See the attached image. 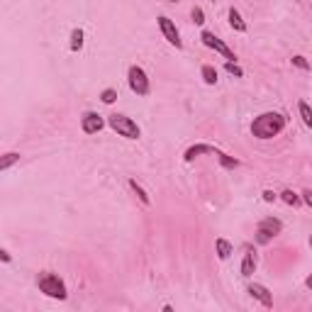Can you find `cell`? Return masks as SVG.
Instances as JSON below:
<instances>
[{
    "label": "cell",
    "mask_w": 312,
    "mask_h": 312,
    "mask_svg": "<svg viewBox=\"0 0 312 312\" xmlns=\"http://www.w3.org/2000/svg\"><path fill=\"white\" fill-rule=\"evenodd\" d=\"M217 156H220V164L225 166V169H237L239 166V161L237 159H229L227 154H222V151H217Z\"/></svg>",
    "instance_id": "obj_20"
},
{
    "label": "cell",
    "mask_w": 312,
    "mask_h": 312,
    "mask_svg": "<svg viewBox=\"0 0 312 312\" xmlns=\"http://www.w3.org/2000/svg\"><path fill=\"white\" fill-rule=\"evenodd\" d=\"M100 100H103L105 105H113V103L117 100V90H115V88H105V90L100 93Z\"/></svg>",
    "instance_id": "obj_19"
},
{
    "label": "cell",
    "mask_w": 312,
    "mask_h": 312,
    "mask_svg": "<svg viewBox=\"0 0 312 312\" xmlns=\"http://www.w3.org/2000/svg\"><path fill=\"white\" fill-rule=\"evenodd\" d=\"M20 161V154L17 151H10V154H2L0 156V171H5V169H10V166H15Z\"/></svg>",
    "instance_id": "obj_13"
},
{
    "label": "cell",
    "mask_w": 312,
    "mask_h": 312,
    "mask_svg": "<svg viewBox=\"0 0 312 312\" xmlns=\"http://www.w3.org/2000/svg\"><path fill=\"white\" fill-rule=\"evenodd\" d=\"M39 290L49 298H57V300H66V285L57 273H42L39 281H37Z\"/></svg>",
    "instance_id": "obj_2"
},
{
    "label": "cell",
    "mask_w": 312,
    "mask_h": 312,
    "mask_svg": "<svg viewBox=\"0 0 312 312\" xmlns=\"http://www.w3.org/2000/svg\"><path fill=\"white\" fill-rule=\"evenodd\" d=\"M285 122H288V117L283 113H263L251 122V132L258 139H271L285 127Z\"/></svg>",
    "instance_id": "obj_1"
},
{
    "label": "cell",
    "mask_w": 312,
    "mask_h": 312,
    "mask_svg": "<svg viewBox=\"0 0 312 312\" xmlns=\"http://www.w3.org/2000/svg\"><path fill=\"white\" fill-rule=\"evenodd\" d=\"M108 125L113 127L120 137H127V139H139V127L132 117H125V115H110L108 117Z\"/></svg>",
    "instance_id": "obj_3"
},
{
    "label": "cell",
    "mask_w": 312,
    "mask_h": 312,
    "mask_svg": "<svg viewBox=\"0 0 312 312\" xmlns=\"http://www.w3.org/2000/svg\"><path fill=\"white\" fill-rule=\"evenodd\" d=\"M303 200H305L308 205H312V193L310 190H303Z\"/></svg>",
    "instance_id": "obj_27"
},
{
    "label": "cell",
    "mask_w": 312,
    "mask_h": 312,
    "mask_svg": "<svg viewBox=\"0 0 312 312\" xmlns=\"http://www.w3.org/2000/svg\"><path fill=\"white\" fill-rule=\"evenodd\" d=\"M200 154H217V149L215 146H210V144H195V146H190L186 151V161H193L195 156H200Z\"/></svg>",
    "instance_id": "obj_10"
},
{
    "label": "cell",
    "mask_w": 312,
    "mask_h": 312,
    "mask_svg": "<svg viewBox=\"0 0 312 312\" xmlns=\"http://www.w3.org/2000/svg\"><path fill=\"white\" fill-rule=\"evenodd\" d=\"M276 198H278V195H276L273 190H263V200H266V202H273Z\"/></svg>",
    "instance_id": "obj_25"
},
{
    "label": "cell",
    "mask_w": 312,
    "mask_h": 312,
    "mask_svg": "<svg viewBox=\"0 0 312 312\" xmlns=\"http://www.w3.org/2000/svg\"><path fill=\"white\" fill-rule=\"evenodd\" d=\"M293 63L298 66V68H303V71H310V63L305 57H293Z\"/></svg>",
    "instance_id": "obj_23"
},
{
    "label": "cell",
    "mask_w": 312,
    "mask_h": 312,
    "mask_svg": "<svg viewBox=\"0 0 312 312\" xmlns=\"http://www.w3.org/2000/svg\"><path fill=\"white\" fill-rule=\"evenodd\" d=\"M281 198H283V202H288V205H300V198H298V193H293V190H283Z\"/></svg>",
    "instance_id": "obj_21"
},
{
    "label": "cell",
    "mask_w": 312,
    "mask_h": 312,
    "mask_svg": "<svg viewBox=\"0 0 312 312\" xmlns=\"http://www.w3.org/2000/svg\"><path fill=\"white\" fill-rule=\"evenodd\" d=\"M159 27H161V32H164V37H166V42H169V44H173L176 49H181V47H183V42H181V34H178L176 25H173L166 15H161V17H159Z\"/></svg>",
    "instance_id": "obj_7"
},
{
    "label": "cell",
    "mask_w": 312,
    "mask_h": 312,
    "mask_svg": "<svg viewBox=\"0 0 312 312\" xmlns=\"http://www.w3.org/2000/svg\"><path fill=\"white\" fill-rule=\"evenodd\" d=\"M254 268H256V254L249 251V254L244 256V261H242V276H244V278H251Z\"/></svg>",
    "instance_id": "obj_12"
},
{
    "label": "cell",
    "mask_w": 312,
    "mask_h": 312,
    "mask_svg": "<svg viewBox=\"0 0 312 312\" xmlns=\"http://www.w3.org/2000/svg\"><path fill=\"white\" fill-rule=\"evenodd\" d=\"M202 81H205L207 85H215V83H217V71H215V66H210V63L202 66Z\"/></svg>",
    "instance_id": "obj_14"
},
{
    "label": "cell",
    "mask_w": 312,
    "mask_h": 312,
    "mask_svg": "<svg viewBox=\"0 0 312 312\" xmlns=\"http://www.w3.org/2000/svg\"><path fill=\"white\" fill-rule=\"evenodd\" d=\"M229 25H232V29H237V32H247V22L242 20V15H239L237 7H229Z\"/></svg>",
    "instance_id": "obj_11"
},
{
    "label": "cell",
    "mask_w": 312,
    "mask_h": 312,
    "mask_svg": "<svg viewBox=\"0 0 312 312\" xmlns=\"http://www.w3.org/2000/svg\"><path fill=\"white\" fill-rule=\"evenodd\" d=\"M127 83L132 88V93L137 95H149V78H146V71L142 66H129L127 71Z\"/></svg>",
    "instance_id": "obj_4"
},
{
    "label": "cell",
    "mask_w": 312,
    "mask_h": 312,
    "mask_svg": "<svg viewBox=\"0 0 312 312\" xmlns=\"http://www.w3.org/2000/svg\"><path fill=\"white\" fill-rule=\"evenodd\" d=\"M298 108H300V117H303V122H305V127H312V113H310V105H308L305 100H300V103H298Z\"/></svg>",
    "instance_id": "obj_18"
},
{
    "label": "cell",
    "mask_w": 312,
    "mask_h": 312,
    "mask_svg": "<svg viewBox=\"0 0 312 312\" xmlns=\"http://www.w3.org/2000/svg\"><path fill=\"white\" fill-rule=\"evenodd\" d=\"M249 293L256 298V300H261L266 308H273V298H271V293L263 288V285H258V283H251L249 285Z\"/></svg>",
    "instance_id": "obj_9"
},
{
    "label": "cell",
    "mask_w": 312,
    "mask_h": 312,
    "mask_svg": "<svg viewBox=\"0 0 312 312\" xmlns=\"http://www.w3.org/2000/svg\"><path fill=\"white\" fill-rule=\"evenodd\" d=\"M0 261H5V263H10V261H12V256H10V254H7V251H5V249H0Z\"/></svg>",
    "instance_id": "obj_26"
},
{
    "label": "cell",
    "mask_w": 312,
    "mask_h": 312,
    "mask_svg": "<svg viewBox=\"0 0 312 312\" xmlns=\"http://www.w3.org/2000/svg\"><path fill=\"white\" fill-rule=\"evenodd\" d=\"M173 2H176V0H173Z\"/></svg>",
    "instance_id": "obj_28"
},
{
    "label": "cell",
    "mask_w": 312,
    "mask_h": 312,
    "mask_svg": "<svg viewBox=\"0 0 312 312\" xmlns=\"http://www.w3.org/2000/svg\"><path fill=\"white\" fill-rule=\"evenodd\" d=\"M81 47H83V29L76 27V29L71 32V52H78Z\"/></svg>",
    "instance_id": "obj_16"
},
{
    "label": "cell",
    "mask_w": 312,
    "mask_h": 312,
    "mask_svg": "<svg viewBox=\"0 0 312 312\" xmlns=\"http://www.w3.org/2000/svg\"><path fill=\"white\" fill-rule=\"evenodd\" d=\"M193 20H195V25H202L205 22V12L200 7H193Z\"/></svg>",
    "instance_id": "obj_24"
},
{
    "label": "cell",
    "mask_w": 312,
    "mask_h": 312,
    "mask_svg": "<svg viewBox=\"0 0 312 312\" xmlns=\"http://www.w3.org/2000/svg\"><path fill=\"white\" fill-rule=\"evenodd\" d=\"M281 229H283L281 220H276V217H266V220H261L258 227H256V242H258V244H268Z\"/></svg>",
    "instance_id": "obj_5"
},
{
    "label": "cell",
    "mask_w": 312,
    "mask_h": 312,
    "mask_svg": "<svg viewBox=\"0 0 312 312\" xmlns=\"http://www.w3.org/2000/svg\"><path fill=\"white\" fill-rule=\"evenodd\" d=\"M225 68H227L232 76H237V78H242V76H244V71H242V68H239L234 61H227V63H225Z\"/></svg>",
    "instance_id": "obj_22"
},
{
    "label": "cell",
    "mask_w": 312,
    "mask_h": 312,
    "mask_svg": "<svg viewBox=\"0 0 312 312\" xmlns=\"http://www.w3.org/2000/svg\"><path fill=\"white\" fill-rule=\"evenodd\" d=\"M129 188H132V190L137 193V198H139V200H142L144 205H149V202H151V200H149V195H146V190H144V188L139 186V183H137L134 178H129Z\"/></svg>",
    "instance_id": "obj_17"
},
{
    "label": "cell",
    "mask_w": 312,
    "mask_h": 312,
    "mask_svg": "<svg viewBox=\"0 0 312 312\" xmlns=\"http://www.w3.org/2000/svg\"><path fill=\"white\" fill-rule=\"evenodd\" d=\"M215 247H217V256L225 261V258H229V254H232V244L227 242V239H217L215 242Z\"/></svg>",
    "instance_id": "obj_15"
},
{
    "label": "cell",
    "mask_w": 312,
    "mask_h": 312,
    "mask_svg": "<svg viewBox=\"0 0 312 312\" xmlns=\"http://www.w3.org/2000/svg\"><path fill=\"white\" fill-rule=\"evenodd\" d=\"M200 39H202V44H205V47L215 49V52H217V54H222L227 61H234V59H237V57H234V52H232V49H229V47H227L222 39H217L212 32H207V29H205V32L200 34Z\"/></svg>",
    "instance_id": "obj_6"
},
{
    "label": "cell",
    "mask_w": 312,
    "mask_h": 312,
    "mask_svg": "<svg viewBox=\"0 0 312 312\" xmlns=\"http://www.w3.org/2000/svg\"><path fill=\"white\" fill-rule=\"evenodd\" d=\"M105 125V120L98 115V113H85L83 117H81V129L85 132V134H98L100 129Z\"/></svg>",
    "instance_id": "obj_8"
}]
</instances>
